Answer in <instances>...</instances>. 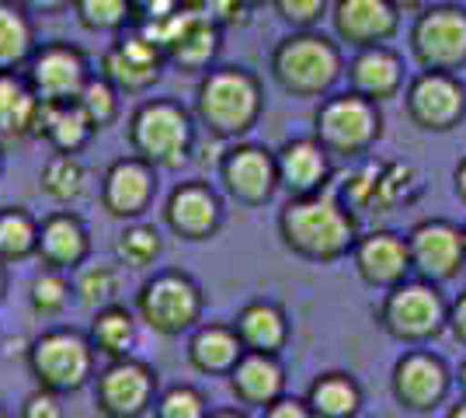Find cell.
I'll use <instances>...</instances> for the list:
<instances>
[{
    "label": "cell",
    "mask_w": 466,
    "mask_h": 418,
    "mask_svg": "<svg viewBox=\"0 0 466 418\" xmlns=\"http://www.w3.org/2000/svg\"><path fill=\"white\" fill-rule=\"evenodd\" d=\"M400 7L393 0H334L330 4V28L334 39L366 49V46H383L397 36L400 28Z\"/></svg>",
    "instance_id": "obj_19"
},
{
    "label": "cell",
    "mask_w": 466,
    "mask_h": 418,
    "mask_svg": "<svg viewBox=\"0 0 466 418\" xmlns=\"http://www.w3.org/2000/svg\"><path fill=\"white\" fill-rule=\"evenodd\" d=\"M272 80L292 98H324L345 77L341 46L317 28H292L272 49Z\"/></svg>",
    "instance_id": "obj_3"
},
{
    "label": "cell",
    "mask_w": 466,
    "mask_h": 418,
    "mask_svg": "<svg viewBox=\"0 0 466 418\" xmlns=\"http://www.w3.org/2000/svg\"><path fill=\"white\" fill-rule=\"evenodd\" d=\"M28 373L39 387L56 394H77L95 383V345L74 328H49L28 342Z\"/></svg>",
    "instance_id": "obj_8"
},
{
    "label": "cell",
    "mask_w": 466,
    "mask_h": 418,
    "mask_svg": "<svg viewBox=\"0 0 466 418\" xmlns=\"http://www.w3.org/2000/svg\"><path fill=\"white\" fill-rule=\"evenodd\" d=\"M7 297V261H0V303Z\"/></svg>",
    "instance_id": "obj_49"
},
{
    "label": "cell",
    "mask_w": 466,
    "mask_h": 418,
    "mask_svg": "<svg viewBox=\"0 0 466 418\" xmlns=\"http://www.w3.org/2000/svg\"><path fill=\"white\" fill-rule=\"evenodd\" d=\"M261 415L268 418H313V408L307 398H289V394H282V398H275Z\"/></svg>",
    "instance_id": "obj_43"
},
{
    "label": "cell",
    "mask_w": 466,
    "mask_h": 418,
    "mask_svg": "<svg viewBox=\"0 0 466 418\" xmlns=\"http://www.w3.org/2000/svg\"><path fill=\"white\" fill-rule=\"evenodd\" d=\"M59 398H63V394L35 383V391L21 401V418H63V404H59Z\"/></svg>",
    "instance_id": "obj_42"
},
{
    "label": "cell",
    "mask_w": 466,
    "mask_h": 418,
    "mask_svg": "<svg viewBox=\"0 0 466 418\" xmlns=\"http://www.w3.org/2000/svg\"><path fill=\"white\" fill-rule=\"evenodd\" d=\"M32 15H59V11H70L74 0H21Z\"/></svg>",
    "instance_id": "obj_46"
},
{
    "label": "cell",
    "mask_w": 466,
    "mask_h": 418,
    "mask_svg": "<svg viewBox=\"0 0 466 418\" xmlns=\"http://www.w3.org/2000/svg\"><path fill=\"white\" fill-rule=\"evenodd\" d=\"M70 293H74V282L66 279V272L42 265L28 286V307L35 318H59L70 303Z\"/></svg>",
    "instance_id": "obj_36"
},
{
    "label": "cell",
    "mask_w": 466,
    "mask_h": 418,
    "mask_svg": "<svg viewBox=\"0 0 466 418\" xmlns=\"http://www.w3.org/2000/svg\"><path fill=\"white\" fill-rule=\"evenodd\" d=\"M410 53L425 70H463L466 66V7L428 4L410 25Z\"/></svg>",
    "instance_id": "obj_10"
},
{
    "label": "cell",
    "mask_w": 466,
    "mask_h": 418,
    "mask_svg": "<svg viewBox=\"0 0 466 418\" xmlns=\"http://www.w3.org/2000/svg\"><path fill=\"white\" fill-rule=\"evenodd\" d=\"M46 101L35 95L25 70H0V139L21 143L39 139Z\"/></svg>",
    "instance_id": "obj_24"
},
{
    "label": "cell",
    "mask_w": 466,
    "mask_h": 418,
    "mask_svg": "<svg viewBox=\"0 0 466 418\" xmlns=\"http://www.w3.org/2000/svg\"><path fill=\"white\" fill-rule=\"evenodd\" d=\"M345 77H349V87L366 95L372 101H390L404 91V60L390 49L387 42L383 46H366V49H355V56L345 66Z\"/></svg>",
    "instance_id": "obj_23"
},
{
    "label": "cell",
    "mask_w": 466,
    "mask_h": 418,
    "mask_svg": "<svg viewBox=\"0 0 466 418\" xmlns=\"http://www.w3.org/2000/svg\"><path fill=\"white\" fill-rule=\"evenodd\" d=\"M351 265L359 279L372 286V290H390L397 282L414 272L410 265V248L408 238L397 234V230H370V234H359L355 248H351Z\"/></svg>",
    "instance_id": "obj_20"
},
{
    "label": "cell",
    "mask_w": 466,
    "mask_h": 418,
    "mask_svg": "<svg viewBox=\"0 0 466 418\" xmlns=\"http://www.w3.org/2000/svg\"><path fill=\"white\" fill-rule=\"evenodd\" d=\"M133 7H137V21H157L181 11L185 0H133Z\"/></svg>",
    "instance_id": "obj_44"
},
{
    "label": "cell",
    "mask_w": 466,
    "mask_h": 418,
    "mask_svg": "<svg viewBox=\"0 0 466 418\" xmlns=\"http://www.w3.org/2000/svg\"><path fill=\"white\" fill-rule=\"evenodd\" d=\"M307 401L313 408V418H355L366 404L362 383L345 370L317 373L307 387Z\"/></svg>",
    "instance_id": "obj_28"
},
{
    "label": "cell",
    "mask_w": 466,
    "mask_h": 418,
    "mask_svg": "<svg viewBox=\"0 0 466 418\" xmlns=\"http://www.w3.org/2000/svg\"><path fill=\"white\" fill-rule=\"evenodd\" d=\"M160 171L139 154L112 160L101 175V209L116 219H143V213L154 206Z\"/></svg>",
    "instance_id": "obj_17"
},
{
    "label": "cell",
    "mask_w": 466,
    "mask_h": 418,
    "mask_svg": "<svg viewBox=\"0 0 466 418\" xmlns=\"http://www.w3.org/2000/svg\"><path fill=\"white\" fill-rule=\"evenodd\" d=\"M456 383H460V394L466 398V359L460 362V370H456Z\"/></svg>",
    "instance_id": "obj_50"
},
{
    "label": "cell",
    "mask_w": 466,
    "mask_h": 418,
    "mask_svg": "<svg viewBox=\"0 0 466 418\" xmlns=\"http://www.w3.org/2000/svg\"><path fill=\"white\" fill-rule=\"evenodd\" d=\"M195 112L175 98L139 101L126 126L129 150L150 160L157 171H177L195 154Z\"/></svg>",
    "instance_id": "obj_4"
},
{
    "label": "cell",
    "mask_w": 466,
    "mask_h": 418,
    "mask_svg": "<svg viewBox=\"0 0 466 418\" xmlns=\"http://www.w3.org/2000/svg\"><path fill=\"white\" fill-rule=\"evenodd\" d=\"M87 189V171L77 154H53L39 171V192L56 206L77 202Z\"/></svg>",
    "instance_id": "obj_34"
},
{
    "label": "cell",
    "mask_w": 466,
    "mask_h": 418,
    "mask_svg": "<svg viewBox=\"0 0 466 418\" xmlns=\"http://www.w3.org/2000/svg\"><path fill=\"white\" fill-rule=\"evenodd\" d=\"M227 206L209 181H177L164 199V227L181 240H213L223 230Z\"/></svg>",
    "instance_id": "obj_16"
},
{
    "label": "cell",
    "mask_w": 466,
    "mask_h": 418,
    "mask_svg": "<svg viewBox=\"0 0 466 418\" xmlns=\"http://www.w3.org/2000/svg\"><path fill=\"white\" fill-rule=\"evenodd\" d=\"M157 418H206L209 415V401L206 394L192 387V383H177V387H167L164 394H157L154 404Z\"/></svg>",
    "instance_id": "obj_40"
},
{
    "label": "cell",
    "mask_w": 466,
    "mask_h": 418,
    "mask_svg": "<svg viewBox=\"0 0 466 418\" xmlns=\"http://www.w3.org/2000/svg\"><path fill=\"white\" fill-rule=\"evenodd\" d=\"M233 328L251 352H282L289 345V318L275 300H251L237 311Z\"/></svg>",
    "instance_id": "obj_27"
},
{
    "label": "cell",
    "mask_w": 466,
    "mask_h": 418,
    "mask_svg": "<svg viewBox=\"0 0 466 418\" xmlns=\"http://www.w3.org/2000/svg\"><path fill=\"white\" fill-rule=\"evenodd\" d=\"M97 133V126L87 119V112L80 108L77 101H56L42 108V126H39V139H46L56 154H80L91 137Z\"/></svg>",
    "instance_id": "obj_29"
},
{
    "label": "cell",
    "mask_w": 466,
    "mask_h": 418,
    "mask_svg": "<svg viewBox=\"0 0 466 418\" xmlns=\"http://www.w3.org/2000/svg\"><path fill=\"white\" fill-rule=\"evenodd\" d=\"M35 259L49 269H63V272H77L84 261L91 259V234L87 223L70 213V209H56L39 223V255Z\"/></svg>",
    "instance_id": "obj_22"
},
{
    "label": "cell",
    "mask_w": 466,
    "mask_h": 418,
    "mask_svg": "<svg viewBox=\"0 0 466 418\" xmlns=\"http://www.w3.org/2000/svg\"><path fill=\"white\" fill-rule=\"evenodd\" d=\"M279 238L292 255L330 265L351 255L359 240V213L330 189L310 196H289L279 213Z\"/></svg>",
    "instance_id": "obj_1"
},
{
    "label": "cell",
    "mask_w": 466,
    "mask_h": 418,
    "mask_svg": "<svg viewBox=\"0 0 466 418\" xmlns=\"http://www.w3.org/2000/svg\"><path fill=\"white\" fill-rule=\"evenodd\" d=\"M137 311H126L122 303H105L97 307L95 318H91V328H87V339L95 345L97 356L105 359H122L133 352L137 345Z\"/></svg>",
    "instance_id": "obj_31"
},
{
    "label": "cell",
    "mask_w": 466,
    "mask_h": 418,
    "mask_svg": "<svg viewBox=\"0 0 466 418\" xmlns=\"http://www.w3.org/2000/svg\"><path fill=\"white\" fill-rule=\"evenodd\" d=\"M463 234H466V223H463Z\"/></svg>",
    "instance_id": "obj_54"
},
{
    "label": "cell",
    "mask_w": 466,
    "mask_h": 418,
    "mask_svg": "<svg viewBox=\"0 0 466 418\" xmlns=\"http://www.w3.org/2000/svg\"><path fill=\"white\" fill-rule=\"evenodd\" d=\"M0 418H7V408H0Z\"/></svg>",
    "instance_id": "obj_52"
},
{
    "label": "cell",
    "mask_w": 466,
    "mask_h": 418,
    "mask_svg": "<svg viewBox=\"0 0 466 418\" xmlns=\"http://www.w3.org/2000/svg\"><path fill=\"white\" fill-rule=\"evenodd\" d=\"M452 192H456V199L466 206V158H460L456 171H452Z\"/></svg>",
    "instance_id": "obj_47"
},
{
    "label": "cell",
    "mask_w": 466,
    "mask_h": 418,
    "mask_svg": "<svg viewBox=\"0 0 466 418\" xmlns=\"http://www.w3.org/2000/svg\"><path fill=\"white\" fill-rule=\"evenodd\" d=\"M275 15L292 28H313L328 15L330 0H272Z\"/></svg>",
    "instance_id": "obj_41"
},
{
    "label": "cell",
    "mask_w": 466,
    "mask_h": 418,
    "mask_svg": "<svg viewBox=\"0 0 466 418\" xmlns=\"http://www.w3.org/2000/svg\"><path fill=\"white\" fill-rule=\"evenodd\" d=\"M452 370L446 366V359L428 352V349H408L404 356L393 362L390 373V391L393 401L410 412V415H428L435 412L452 391Z\"/></svg>",
    "instance_id": "obj_12"
},
{
    "label": "cell",
    "mask_w": 466,
    "mask_h": 418,
    "mask_svg": "<svg viewBox=\"0 0 466 418\" xmlns=\"http://www.w3.org/2000/svg\"><path fill=\"white\" fill-rule=\"evenodd\" d=\"M118 91L116 84L108 77H91L87 84H84V91H80L77 105L87 112V119L95 122L97 129H105V126H112V122L118 119Z\"/></svg>",
    "instance_id": "obj_39"
},
{
    "label": "cell",
    "mask_w": 466,
    "mask_h": 418,
    "mask_svg": "<svg viewBox=\"0 0 466 418\" xmlns=\"http://www.w3.org/2000/svg\"><path fill=\"white\" fill-rule=\"evenodd\" d=\"M164 49L143 28L133 36H118L101 56V77H108L122 95H147L164 74Z\"/></svg>",
    "instance_id": "obj_18"
},
{
    "label": "cell",
    "mask_w": 466,
    "mask_h": 418,
    "mask_svg": "<svg viewBox=\"0 0 466 418\" xmlns=\"http://www.w3.org/2000/svg\"><path fill=\"white\" fill-rule=\"evenodd\" d=\"M376 324L393 342L425 345V342L439 339L449 328V300L439 290V282L421 276H408L404 282L383 290L380 311H376Z\"/></svg>",
    "instance_id": "obj_5"
},
{
    "label": "cell",
    "mask_w": 466,
    "mask_h": 418,
    "mask_svg": "<svg viewBox=\"0 0 466 418\" xmlns=\"http://www.w3.org/2000/svg\"><path fill=\"white\" fill-rule=\"evenodd\" d=\"M74 15L87 32L118 36L129 21H137V7L133 0H74Z\"/></svg>",
    "instance_id": "obj_37"
},
{
    "label": "cell",
    "mask_w": 466,
    "mask_h": 418,
    "mask_svg": "<svg viewBox=\"0 0 466 418\" xmlns=\"http://www.w3.org/2000/svg\"><path fill=\"white\" fill-rule=\"evenodd\" d=\"M39 255V219L25 206H0V261L21 265Z\"/></svg>",
    "instance_id": "obj_32"
},
{
    "label": "cell",
    "mask_w": 466,
    "mask_h": 418,
    "mask_svg": "<svg viewBox=\"0 0 466 418\" xmlns=\"http://www.w3.org/2000/svg\"><path fill=\"white\" fill-rule=\"evenodd\" d=\"M0 171H4V154H0Z\"/></svg>",
    "instance_id": "obj_53"
},
{
    "label": "cell",
    "mask_w": 466,
    "mask_h": 418,
    "mask_svg": "<svg viewBox=\"0 0 466 418\" xmlns=\"http://www.w3.org/2000/svg\"><path fill=\"white\" fill-rule=\"evenodd\" d=\"M74 293L87 311L118 300V269L108 261H84L74 272Z\"/></svg>",
    "instance_id": "obj_38"
},
{
    "label": "cell",
    "mask_w": 466,
    "mask_h": 418,
    "mask_svg": "<svg viewBox=\"0 0 466 418\" xmlns=\"http://www.w3.org/2000/svg\"><path fill=\"white\" fill-rule=\"evenodd\" d=\"M421 189H425V181H421V171L414 164H408V160L380 164L376 160V213H390L400 202L408 206L421 196Z\"/></svg>",
    "instance_id": "obj_33"
},
{
    "label": "cell",
    "mask_w": 466,
    "mask_h": 418,
    "mask_svg": "<svg viewBox=\"0 0 466 418\" xmlns=\"http://www.w3.org/2000/svg\"><path fill=\"white\" fill-rule=\"evenodd\" d=\"M313 137L324 143L330 158H366L376 139L383 137V112L380 101L366 98L359 91L324 95L313 112Z\"/></svg>",
    "instance_id": "obj_6"
},
{
    "label": "cell",
    "mask_w": 466,
    "mask_h": 418,
    "mask_svg": "<svg viewBox=\"0 0 466 418\" xmlns=\"http://www.w3.org/2000/svg\"><path fill=\"white\" fill-rule=\"evenodd\" d=\"M230 391L240 404L265 412L275 398L286 394V366L275 352H244L230 370Z\"/></svg>",
    "instance_id": "obj_25"
},
{
    "label": "cell",
    "mask_w": 466,
    "mask_h": 418,
    "mask_svg": "<svg viewBox=\"0 0 466 418\" xmlns=\"http://www.w3.org/2000/svg\"><path fill=\"white\" fill-rule=\"evenodd\" d=\"M160 251H164L160 230L143 219H126V227L116 234V259L126 269H154Z\"/></svg>",
    "instance_id": "obj_35"
},
{
    "label": "cell",
    "mask_w": 466,
    "mask_h": 418,
    "mask_svg": "<svg viewBox=\"0 0 466 418\" xmlns=\"http://www.w3.org/2000/svg\"><path fill=\"white\" fill-rule=\"evenodd\" d=\"M219 181L223 192L240 206H265L282 189L279 185V164L275 150H265L258 143H240L233 139L219 158Z\"/></svg>",
    "instance_id": "obj_13"
},
{
    "label": "cell",
    "mask_w": 466,
    "mask_h": 418,
    "mask_svg": "<svg viewBox=\"0 0 466 418\" xmlns=\"http://www.w3.org/2000/svg\"><path fill=\"white\" fill-rule=\"evenodd\" d=\"M244 352L248 349L233 324H219V321L202 324L198 321L188 335V366L202 377H230V370Z\"/></svg>",
    "instance_id": "obj_26"
},
{
    "label": "cell",
    "mask_w": 466,
    "mask_h": 418,
    "mask_svg": "<svg viewBox=\"0 0 466 418\" xmlns=\"http://www.w3.org/2000/svg\"><path fill=\"white\" fill-rule=\"evenodd\" d=\"M393 4H397V7H400V11H414V15H418V11H425L428 4H431V0H393Z\"/></svg>",
    "instance_id": "obj_48"
},
{
    "label": "cell",
    "mask_w": 466,
    "mask_h": 418,
    "mask_svg": "<svg viewBox=\"0 0 466 418\" xmlns=\"http://www.w3.org/2000/svg\"><path fill=\"white\" fill-rule=\"evenodd\" d=\"M408 119L425 133H449L466 119V84L452 70H425L408 80Z\"/></svg>",
    "instance_id": "obj_11"
},
{
    "label": "cell",
    "mask_w": 466,
    "mask_h": 418,
    "mask_svg": "<svg viewBox=\"0 0 466 418\" xmlns=\"http://www.w3.org/2000/svg\"><path fill=\"white\" fill-rule=\"evenodd\" d=\"M446 415H449V418H466V398L460 401V404H452V408H449Z\"/></svg>",
    "instance_id": "obj_51"
},
{
    "label": "cell",
    "mask_w": 466,
    "mask_h": 418,
    "mask_svg": "<svg viewBox=\"0 0 466 418\" xmlns=\"http://www.w3.org/2000/svg\"><path fill=\"white\" fill-rule=\"evenodd\" d=\"M160 380L157 370L143 359H108L105 370L95 373V408L105 418H139L154 412Z\"/></svg>",
    "instance_id": "obj_9"
},
{
    "label": "cell",
    "mask_w": 466,
    "mask_h": 418,
    "mask_svg": "<svg viewBox=\"0 0 466 418\" xmlns=\"http://www.w3.org/2000/svg\"><path fill=\"white\" fill-rule=\"evenodd\" d=\"M449 335L466 349V290L449 303Z\"/></svg>",
    "instance_id": "obj_45"
},
{
    "label": "cell",
    "mask_w": 466,
    "mask_h": 418,
    "mask_svg": "<svg viewBox=\"0 0 466 418\" xmlns=\"http://www.w3.org/2000/svg\"><path fill=\"white\" fill-rule=\"evenodd\" d=\"M410 265L414 276L431 282H452L466 269V234L460 223L442 217H431L414 223L408 234Z\"/></svg>",
    "instance_id": "obj_14"
},
{
    "label": "cell",
    "mask_w": 466,
    "mask_h": 418,
    "mask_svg": "<svg viewBox=\"0 0 466 418\" xmlns=\"http://www.w3.org/2000/svg\"><path fill=\"white\" fill-rule=\"evenodd\" d=\"M35 49L32 11L21 0H0V70H25Z\"/></svg>",
    "instance_id": "obj_30"
},
{
    "label": "cell",
    "mask_w": 466,
    "mask_h": 418,
    "mask_svg": "<svg viewBox=\"0 0 466 418\" xmlns=\"http://www.w3.org/2000/svg\"><path fill=\"white\" fill-rule=\"evenodd\" d=\"M265 108V91L248 66H209L195 87V119L209 137L233 143L248 137Z\"/></svg>",
    "instance_id": "obj_2"
},
{
    "label": "cell",
    "mask_w": 466,
    "mask_h": 418,
    "mask_svg": "<svg viewBox=\"0 0 466 418\" xmlns=\"http://www.w3.org/2000/svg\"><path fill=\"white\" fill-rule=\"evenodd\" d=\"M275 164H279V185L289 196H310L328 189L330 181V154L317 137H296L286 139L275 150Z\"/></svg>",
    "instance_id": "obj_21"
},
{
    "label": "cell",
    "mask_w": 466,
    "mask_h": 418,
    "mask_svg": "<svg viewBox=\"0 0 466 418\" xmlns=\"http://www.w3.org/2000/svg\"><path fill=\"white\" fill-rule=\"evenodd\" d=\"M137 318L160 339H177L192 331L202 321L206 297L202 286L181 269H160L139 286L137 293Z\"/></svg>",
    "instance_id": "obj_7"
},
{
    "label": "cell",
    "mask_w": 466,
    "mask_h": 418,
    "mask_svg": "<svg viewBox=\"0 0 466 418\" xmlns=\"http://www.w3.org/2000/svg\"><path fill=\"white\" fill-rule=\"evenodd\" d=\"M25 77L42 101L56 105V101H77L84 84L95 74H91V63L84 56V49L70 46V42H46L32 53V60L25 66Z\"/></svg>",
    "instance_id": "obj_15"
}]
</instances>
